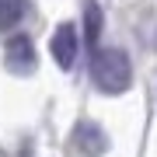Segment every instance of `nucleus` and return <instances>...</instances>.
<instances>
[{
  "mask_svg": "<svg viewBox=\"0 0 157 157\" xmlns=\"http://www.w3.org/2000/svg\"><path fill=\"white\" fill-rule=\"evenodd\" d=\"M4 59H7V67H11L14 73H28L35 70V45L28 35H11L4 45Z\"/></svg>",
  "mask_w": 157,
  "mask_h": 157,
  "instance_id": "3",
  "label": "nucleus"
},
{
  "mask_svg": "<svg viewBox=\"0 0 157 157\" xmlns=\"http://www.w3.org/2000/svg\"><path fill=\"white\" fill-rule=\"evenodd\" d=\"M84 35H87V45H94L98 42V35H101V7L94 4V0H87L84 4Z\"/></svg>",
  "mask_w": 157,
  "mask_h": 157,
  "instance_id": "6",
  "label": "nucleus"
},
{
  "mask_svg": "<svg viewBox=\"0 0 157 157\" xmlns=\"http://www.w3.org/2000/svg\"><path fill=\"white\" fill-rule=\"evenodd\" d=\"M77 45H80V39H77V25H59L56 32H52V42H49V49H52V59L59 63V70H70L73 63H77Z\"/></svg>",
  "mask_w": 157,
  "mask_h": 157,
  "instance_id": "2",
  "label": "nucleus"
},
{
  "mask_svg": "<svg viewBox=\"0 0 157 157\" xmlns=\"http://www.w3.org/2000/svg\"><path fill=\"white\" fill-rule=\"evenodd\" d=\"M28 0H0V32H11L14 25H21Z\"/></svg>",
  "mask_w": 157,
  "mask_h": 157,
  "instance_id": "5",
  "label": "nucleus"
},
{
  "mask_svg": "<svg viewBox=\"0 0 157 157\" xmlns=\"http://www.w3.org/2000/svg\"><path fill=\"white\" fill-rule=\"evenodd\" d=\"M73 143H77V150L84 157H98V154L108 150V136L98 122H80L77 133H73Z\"/></svg>",
  "mask_w": 157,
  "mask_h": 157,
  "instance_id": "4",
  "label": "nucleus"
},
{
  "mask_svg": "<svg viewBox=\"0 0 157 157\" xmlns=\"http://www.w3.org/2000/svg\"><path fill=\"white\" fill-rule=\"evenodd\" d=\"M91 80H94V87L105 91V94H122V91L133 84L129 56L119 49V45L94 49V56H91Z\"/></svg>",
  "mask_w": 157,
  "mask_h": 157,
  "instance_id": "1",
  "label": "nucleus"
}]
</instances>
